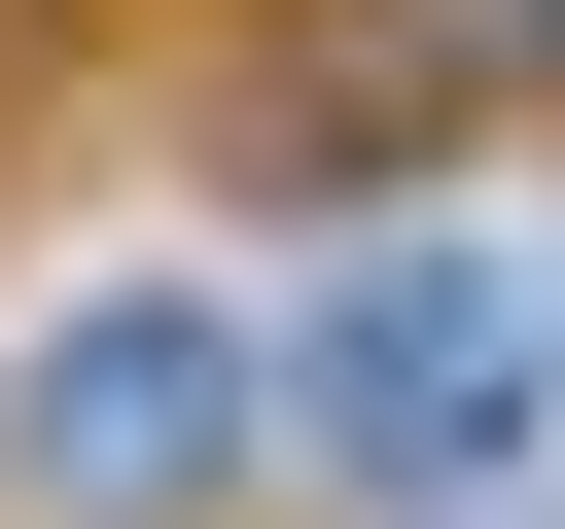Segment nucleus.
<instances>
[{
	"label": "nucleus",
	"mask_w": 565,
	"mask_h": 529,
	"mask_svg": "<svg viewBox=\"0 0 565 529\" xmlns=\"http://www.w3.org/2000/svg\"><path fill=\"white\" fill-rule=\"evenodd\" d=\"M247 458H318L353 529H459L565 458V212H388L353 282L247 317Z\"/></svg>",
	"instance_id": "nucleus-1"
},
{
	"label": "nucleus",
	"mask_w": 565,
	"mask_h": 529,
	"mask_svg": "<svg viewBox=\"0 0 565 529\" xmlns=\"http://www.w3.org/2000/svg\"><path fill=\"white\" fill-rule=\"evenodd\" d=\"M0 494H35V529H212V494H247V317H212V282L35 317V353H0Z\"/></svg>",
	"instance_id": "nucleus-2"
}]
</instances>
